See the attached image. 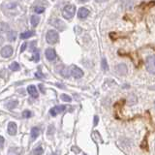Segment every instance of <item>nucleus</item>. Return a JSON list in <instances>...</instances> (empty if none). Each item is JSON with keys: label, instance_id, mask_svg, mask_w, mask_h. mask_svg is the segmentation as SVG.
<instances>
[{"label": "nucleus", "instance_id": "nucleus-1", "mask_svg": "<svg viewBox=\"0 0 155 155\" xmlns=\"http://www.w3.org/2000/svg\"><path fill=\"white\" fill-rule=\"evenodd\" d=\"M46 41L48 44L54 45L59 41V34L56 30L50 29L46 34Z\"/></svg>", "mask_w": 155, "mask_h": 155}, {"label": "nucleus", "instance_id": "nucleus-2", "mask_svg": "<svg viewBox=\"0 0 155 155\" xmlns=\"http://www.w3.org/2000/svg\"><path fill=\"white\" fill-rule=\"evenodd\" d=\"M75 13H76V6L72 4L66 5L62 10V16L66 20H71L75 16Z\"/></svg>", "mask_w": 155, "mask_h": 155}, {"label": "nucleus", "instance_id": "nucleus-3", "mask_svg": "<svg viewBox=\"0 0 155 155\" xmlns=\"http://www.w3.org/2000/svg\"><path fill=\"white\" fill-rule=\"evenodd\" d=\"M146 68L147 70V72L155 75V55L147 56L146 60Z\"/></svg>", "mask_w": 155, "mask_h": 155}, {"label": "nucleus", "instance_id": "nucleus-4", "mask_svg": "<svg viewBox=\"0 0 155 155\" xmlns=\"http://www.w3.org/2000/svg\"><path fill=\"white\" fill-rule=\"evenodd\" d=\"M49 23H50L51 25H52L54 27H55L56 29H58L60 31H63L66 28L65 23L63 22L61 20L57 19V17H54V19L50 20H49Z\"/></svg>", "mask_w": 155, "mask_h": 155}, {"label": "nucleus", "instance_id": "nucleus-5", "mask_svg": "<svg viewBox=\"0 0 155 155\" xmlns=\"http://www.w3.org/2000/svg\"><path fill=\"white\" fill-rule=\"evenodd\" d=\"M14 54V50L11 46H5V47H3L1 49V51H0V54L3 58H9L11 57Z\"/></svg>", "mask_w": 155, "mask_h": 155}, {"label": "nucleus", "instance_id": "nucleus-6", "mask_svg": "<svg viewBox=\"0 0 155 155\" xmlns=\"http://www.w3.org/2000/svg\"><path fill=\"white\" fill-rule=\"evenodd\" d=\"M70 72H71V75L75 78V79H80V78H83V70L76 65H72L70 67Z\"/></svg>", "mask_w": 155, "mask_h": 155}, {"label": "nucleus", "instance_id": "nucleus-7", "mask_svg": "<svg viewBox=\"0 0 155 155\" xmlns=\"http://www.w3.org/2000/svg\"><path fill=\"white\" fill-rule=\"evenodd\" d=\"M66 110V106L63 105H59V106H55V107L51 108L50 110V114L51 116H56L58 114H61Z\"/></svg>", "mask_w": 155, "mask_h": 155}, {"label": "nucleus", "instance_id": "nucleus-8", "mask_svg": "<svg viewBox=\"0 0 155 155\" xmlns=\"http://www.w3.org/2000/svg\"><path fill=\"white\" fill-rule=\"evenodd\" d=\"M45 55H46V58H47L49 61H54L56 58V52L54 51V49L52 48H48L45 51Z\"/></svg>", "mask_w": 155, "mask_h": 155}, {"label": "nucleus", "instance_id": "nucleus-9", "mask_svg": "<svg viewBox=\"0 0 155 155\" xmlns=\"http://www.w3.org/2000/svg\"><path fill=\"white\" fill-rule=\"evenodd\" d=\"M115 72L120 76H125L128 72V68L125 64L120 63V64H117L115 66Z\"/></svg>", "mask_w": 155, "mask_h": 155}, {"label": "nucleus", "instance_id": "nucleus-10", "mask_svg": "<svg viewBox=\"0 0 155 155\" xmlns=\"http://www.w3.org/2000/svg\"><path fill=\"white\" fill-rule=\"evenodd\" d=\"M8 134L10 136H15L17 134V126L15 122H10L8 124Z\"/></svg>", "mask_w": 155, "mask_h": 155}, {"label": "nucleus", "instance_id": "nucleus-11", "mask_svg": "<svg viewBox=\"0 0 155 155\" xmlns=\"http://www.w3.org/2000/svg\"><path fill=\"white\" fill-rule=\"evenodd\" d=\"M89 15V10L87 8H84V7H82V8H80L79 12H78V17H79V19L80 20H83L87 17Z\"/></svg>", "mask_w": 155, "mask_h": 155}, {"label": "nucleus", "instance_id": "nucleus-12", "mask_svg": "<svg viewBox=\"0 0 155 155\" xmlns=\"http://www.w3.org/2000/svg\"><path fill=\"white\" fill-rule=\"evenodd\" d=\"M27 91H28V93L30 94L31 97H33V98H38V96H39L38 90H37V88H36V86L33 85V84H31V85H29V86L27 87Z\"/></svg>", "mask_w": 155, "mask_h": 155}, {"label": "nucleus", "instance_id": "nucleus-13", "mask_svg": "<svg viewBox=\"0 0 155 155\" xmlns=\"http://www.w3.org/2000/svg\"><path fill=\"white\" fill-rule=\"evenodd\" d=\"M59 74L63 77V78H69L71 75V72H70V68L65 66H62L61 69L59 70Z\"/></svg>", "mask_w": 155, "mask_h": 155}, {"label": "nucleus", "instance_id": "nucleus-14", "mask_svg": "<svg viewBox=\"0 0 155 155\" xmlns=\"http://www.w3.org/2000/svg\"><path fill=\"white\" fill-rule=\"evenodd\" d=\"M39 135H40V129L38 127H33L31 129V139L33 141L36 140L39 137Z\"/></svg>", "mask_w": 155, "mask_h": 155}, {"label": "nucleus", "instance_id": "nucleus-15", "mask_svg": "<svg viewBox=\"0 0 155 155\" xmlns=\"http://www.w3.org/2000/svg\"><path fill=\"white\" fill-rule=\"evenodd\" d=\"M17 105H19V101L12 100V101H10L6 104V108L8 109V110H14L15 108H17Z\"/></svg>", "mask_w": 155, "mask_h": 155}, {"label": "nucleus", "instance_id": "nucleus-16", "mask_svg": "<svg viewBox=\"0 0 155 155\" xmlns=\"http://www.w3.org/2000/svg\"><path fill=\"white\" fill-rule=\"evenodd\" d=\"M33 34H34L33 31H24V32L20 33V39H22V40H25V39L30 38Z\"/></svg>", "mask_w": 155, "mask_h": 155}, {"label": "nucleus", "instance_id": "nucleus-17", "mask_svg": "<svg viewBox=\"0 0 155 155\" xmlns=\"http://www.w3.org/2000/svg\"><path fill=\"white\" fill-rule=\"evenodd\" d=\"M9 30H10V27L8 25V23H6V22H0V33L8 32Z\"/></svg>", "mask_w": 155, "mask_h": 155}, {"label": "nucleus", "instance_id": "nucleus-18", "mask_svg": "<svg viewBox=\"0 0 155 155\" xmlns=\"http://www.w3.org/2000/svg\"><path fill=\"white\" fill-rule=\"evenodd\" d=\"M39 22H40V17H39L38 16H32L31 17L30 22H31V24H32L33 27H36L39 24Z\"/></svg>", "mask_w": 155, "mask_h": 155}, {"label": "nucleus", "instance_id": "nucleus-19", "mask_svg": "<svg viewBox=\"0 0 155 155\" xmlns=\"http://www.w3.org/2000/svg\"><path fill=\"white\" fill-rule=\"evenodd\" d=\"M10 70L11 71H14V72H16V71H19V70L20 69V64L17 62H13L11 65H10Z\"/></svg>", "mask_w": 155, "mask_h": 155}, {"label": "nucleus", "instance_id": "nucleus-20", "mask_svg": "<svg viewBox=\"0 0 155 155\" xmlns=\"http://www.w3.org/2000/svg\"><path fill=\"white\" fill-rule=\"evenodd\" d=\"M43 152H44L43 147H42V146H38L35 149H33L31 155H42V154H43Z\"/></svg>", "mask_w": 155, "mask_h": 155}, {"label": "nucleus", "instance_id": "nucleus-21", "mask_svg": "<svg viewBox=\"0 0 155 155\" xmlns=\"http://www.w3.org/2000/svg\"><path fill=\"white\" fill-rule=\"evenodd\" d=\"M16 36H17V34L15 31H9V33H8V40L9 41H11V42H14L16 40Z\"/></svg>", "mask_w": 155, "mask_h": 155}, {"label": "nucleus", "instance_id": "nucleus-22", "mask_svg": "<svg viewBox=\"0 0 155 155\" xmlns=\"http://www.w3.org/2000/svg\"><path fill=\"white\" fill-rule=\"evenodd\" d=\"M60 98H61V100L64 101V102H71L72 101V98L67 94H61Z\"/></svg>", "mask_w": 155, "mask_h": 155}, {"label": "nucleus", "instance_id": "nucleus-23", "mask_svg": "<svg viewBox=\"0 0 155 155\" xmlns=\"http://www.w3.org/2000/svg\"><path fill=\"white\" fill-rule=\"evenodd\" d=\"M102 69H103L104 71H108L109 70V66H108V63H107V60H106V58L102 59Z\"/></svg>", "mask_w": 155, "mask_h": 155}, {"label": "nucleus", "instance_id": "nucleus-24", "mask_svg": "<svg viewBox=\"0 0 155 155\" xmlns=\"http://www.w3.org/2000/svg\"><path fill=\"white\" fill-rule=\"evenodd\" d=\"M22 116L24 118H29L32 116V112H31L29 110H25V111H23L22 112Z\"/></svg>", "mask_w": 155, "mask_h": 155}, {"label": "nucleus", "instance_id": "nucleus-25", "mask_svg": "<svg viewBox=\"0 0 155 155\" xmlns=\"http://www.w3.org/2000/svg\"><path fill=\"white\" fill-rule=\"evenodd\" d=\"M34 11H35V13H37V14H42V13L45 12V8L44 7H41V6H37V7H35Z\"/></svg>", "mask_w": 155, "mask_h": 155}, {"label": "nucleus", "instance_id": "nucleus-26", "mask_svg": "<svg viewBox=\"0 0 155 155\" xmlns=\"http://www.w3.org/2000/svg\"><path fill=\"white\" fill-rule=\"evenodd\" d=\"M33 60L35 62H38L40 60V54H39V51H35V54H33Z\"/></svg>", "mask_w": 155, "mask_h": 155}, {"label": "nucleus", "instance_id": "nucleus-27", "mask_svg": "<svg viewBox=\"0 0 155 155\" xmlns=\"http://www.w3.org/2000/svg\"><path fill=\"white\" fill-rule=\"evenodd\" d=\"M5 6L8 9H11V8H13V7H16V4H15V3H13V2H10V3H7Z\"/></svg>", "mask_w": 155, "mask_h": 155}, {"label": "nucleus", "instance_id": "nucleus-28", "mask_svg": "<svg viewBox=\"0 0 155 155\" xmlns=\"http://www.w3.org/2000/svg\"><path fill=\"white\" fill-rule=\"evenodd\" d=\"M4 142H5V139L3 138L2 136H0V148H2L3 146H4Z\"/></svg>", "mask_w": 155, "mask_h": 155}, {"label": "nucleus", "instance_id": "nucleus-29", "mask_svg": "<svg viewBox=\"0 0 155 155\" xmlns=\"http://www.w3.org/2000/svg\"><path fill=\"white\" fill-rule=\"evenodd\" d=\"M26 47H27V44L26 43H23L22 46V49H20V52H23L24 51H25Z\"/></svg>", "mask_w": 155, "mask_h": 155}, {"label": "nucleus", "instance_id": "nucleus-30", "mask_svg": "<svg viewBox=\"0 0 155 155\" xmlns=\"http://www.w3.org/2000/svg\"><path fill=\"white\" fill-rule=\"evenodd\" d=\"M97 122H98V116H95L94 117V125H97Z\"/></svg>", "mask_w": 155, "mask_h": 155}, {"label": "nucleus", "instance_id": "nucleus-31", "mask_svg": "<svg viewBox=\"0 0 155 155\" xmlns=\"http://www.w3.org/2000/svg\"><path fill=\"white\" fill-rule=\"evenodd\" d=\"M36 77L37 78H44V76L42 75V74H40V73H36Z\"/></svg>", "mask_w": 155, "mask_h": 155}, {"label": "nucleus", "instance_id": "nucleus-32", "mask_svg": "<svg viewBox=\"0 0 155 155\" xmlns=\"http://www.w3.org/2000/svg\"><path fill=\"white\" fill-rule=\"evenodd\" d=\"M72 150H76V151H77L76 153H79V152H80V149H78L77 147H75V146H73V147H72Z\"/></svg>", "mask_w": 155, "mask_h": 155}, {"label": "nucleus", "instance_id": "nucleus-33", "mask_svg": "<svg viewBox=\"0 0 155 155\" xmlns=\"http://www.w3.org/2000/svg\"><path fill=\"white\" fill-rule=\"evenodd\" d=\"M96 2H98V3H103V2H106L107 0H95Z\"/></svg>", "mask_w": 155, "mask_h": 155}, {"label": "nucleus", "instance_id": "nucleus-34", "mask_svg": "<svg viewBox=\"0 0 155 155\" xmlns=\"http://www.w3.org/2000/svg\"><path fill=\"white\" fill-rule=\"evenodd\" d=\"M80 2H86V1H88V0H80Z\"/></svg>", "mask_w": 155, "mask_h": 155}, {"label": "nucleus", "instance_id": "nucleus-35", "mask_svg": "<svg viewBox=\"0 0 155 155\" xmlns=\"http://www.w3.org/2000/svg\"><path fill=\"white\" fill-rule=\"evenodd\" d=\"M83 155H87V154H85V153H84V154H83Z\"/></svg>", "mask_w": 155, "mask_h": 155}, {"label": "nucleus", "instance_id": "nucleus-36", "mask_svg": "<svg viewBox=\"0 0 155 155\" xmlns=\"http://www.w3.org/2000/svg\"><path fill=\"white\" fill-rule=\"evenodd\" d=\"M154 106H155V102H154Z\"/></svg>", "mask_w": 155, "mask_h": 155}]
</instances>
